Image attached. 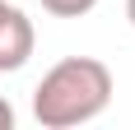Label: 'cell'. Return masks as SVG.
<instances>
[{
  "label": "cell",
  "instance_id": "obj_1",
  "mask_svg": "<svg viewBox=\"0 0 135 130\" xmlns=\"http://www.w3.org/2000/svg\"><path fill=\"white\" fill-rule=\"evenodd\" d=\"M112 102V70L93 56H65L56 61L42 84L33 88V116L47 130H70L103 116Z\"/></svg>",
  "mask_w": 135,
  "mask_h": 130
},
{
  "label": "cell",
  "instance_id": "obj_2",
  "mask_svg": "<svg viewBox=\"0 0 135 130\" xmlns=\"http://www.w3.org/2000/svg\"><path fill=\"white\" fill-rule=\"evenodd\" d=\"M33 19L23 9H14V5H0V74H14V70H23L28 56H33Z\"/></svg>",
  "mask_w": 135,
  "mask_h": 130
},
{
  "label": "cell",
  "instance_id": "obj_3",
  "mask_svg": "<svg viewBox=\"0 0 135 130\" xmlns=\"http://www.w3.org/2000/svg\"><path fill=\"white\" fill-rule=\"evenodd\" d=\"M93 5H98V0H42V9L56 14V19H84Z\"/></svg>",
  "mask_w": 135,
  "mask_h": 130
},
{
  "label": "cell",
  "instance_id": "obj_4",
  "mask_svg": "<svg viewBox=\"0 0 135 130\" xmlns=\"http://www.w3.org/2000/svg\"><path fill=\"white\" fill-rule=\"evenodd\" d=\"M9 126H14V107L0 98V130H9Z\"/></svg>",
  "mask_w": 135,
  "mask_h": 130
},
{
  "label": "cell",
  "instance_id": "obj_5",
  "mask_svg": "<svg viewBox=\"0 0 135 130\" xmlns=\"http://www.w3.org/2000/svg\"><path fill=\"white\" fill-rule=\"evenodd\" d=\"M126 19H131V23H135V0H126Z\"/></svg>",
  "mask_w": 135,
  "mask_h": 130
},
{
  "label": "cell",
  "instance_id": "obj_6",
  "mask_svg": "<svg viewBox=\"0 0 135 130\" xmlns=\"http://www.w3.org/2000/svg\"><path fill=\"white\" fill-rule=\"evenodd\" d=\"M0 5H5V0H0Z\"/></svg>",
  "mask_w": 135,
  "mask_h": 130
}]
</instances>
